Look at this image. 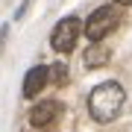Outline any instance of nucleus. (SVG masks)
Instances as JSON below:
<instances>
[{"label": "nucleus", "instance_id": "1", "mask_svg": "<svg viewBox=\"0 0 132 132\" xmlns=\"http://www.w3.org/2000/svg\"><path fill=\"white\" fill-rule=\"evenodd\" d=\"M123 103H126V91H123V85L114 82V79L100 82L88 94V112H91V118L97 123H112L120 114Z\"/></svg>", "mask_w": 132, "mask_h": 132}, {"label": "nucleus", "instance_id": "2", "mask_svg": "<svg viewBox=\"0 0 132 132\" xmlns=\"http://www.w3.org/2000/svg\"><path fill=\"white\" fill-rule=\"evenodd\" d=\"M120 9L118 6H100L88 15V21H85V38H88L91 44L103 41L109 32H114V29L120 27Z\"/></svg>", "mask_w": 132, "mask_h": 132}, {"label": "nucleus", "instance_id": "3", "mask_svg": "<svg viewBox=\"0 0 132 132\" xmlns=\"http://www.w3.org/2000/svg\"><path fill=\"white\" fill-rule=\"evenodd\" d=\"M76 38H79V18H62L56 24V29L50 32V44L59 53H71Z\"/></svg>", "mask_w": 132, "mask_h": 132}, {"label": "nucleus", "instance_id": "4", "mask_svg": "<svg viewBox=\"0 0 132 132\" xmlns=\"http://www.w3.org/2000/svg\"><path fill=\"white\" fill-rule=\"evenodd\" d=\"M59 114H62V103L59 100H41V103H35L32 112H29V126L44 129V126H50Z\"/></svg>", "mask_w": 132, "mask_h": 132}, {"label": "nucleus", "instance_id": "5", "mask_svg": "<svg viewBox=\"0 0 132 132\" xmlns=\"http://www.w3.org/2000/svg\"><path fill=\"white\" fill-rule=\"evenodd\" d=\"M50 82V68L47 65H35L24 79V97H35L38 91H44V85Z\"/></svg>", "mask_w": 132, "mask_h": 132}, {"label": "nucleus", "instance_id": "6", "mask_svg": "<svg viewBox=\"0 0 132 132\" xmlns=\"http://www.w3.org/2000/svg\"><path fill=\"white\" fill-rule=\"evenodd\" d=\"M109 56H112V53H109V47H103V44H94V47H88L85 50V68H103L106 62H109Z\"/></svg>", "mask_w": 132, "mask_h": 132}, {"label": "nucleus", "instance_id": "7", "mask_svg": "<svg viewBox=\"0 0 132 132\" xmlns=\"http://www.w3.org/2000/svg\"><path fill=\"white\" fill-rule=\"evenodd\" d=\"M114 3H120V6H129V3H132V0H114Z\"/></svg>", "mask_w": 132, "mask_h": 132}]
</instances>
